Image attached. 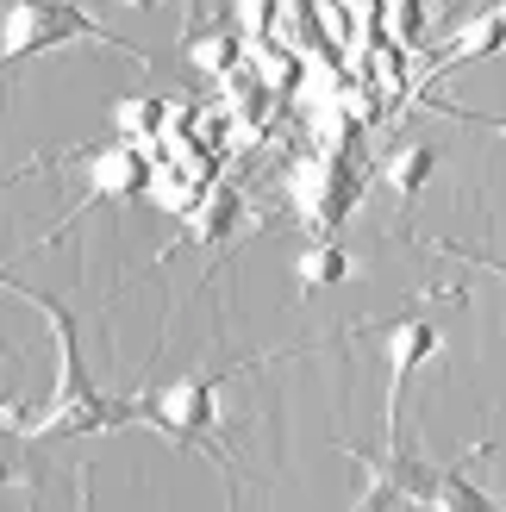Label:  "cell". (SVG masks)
Returning a JSON list of instances; mask_svg holds the SVG:
<instances>
[{
  "instance_id": "1",
  "label": "cell",
  "mask_w": 506,
  "mask_h": 512,
  "mask_svg": "<svg viewBox=\"0 0 506 512\" xmlns=\"http://www.w3.org/2000/svg\"><path fill=\"white\" fill-rule=\"evenodd\" d=\"M7 294L25 300V306H38L44 325H50V338H57V394L44 400V406H50L44 419H25V425H19L25 438H88V431L138 425V394H132V400H107V394L88 381L82 350H75V319L63 313V300H57V294H38V288H19V281H7Z\"/></svg>"
},
{
  "instance_id": "2",
  "label": "cell",
  "mask_w": 506,
  "mask_h": 512,
  "mask_svg": "<svg viewBox=\"0 0 506 512\" xmlns=\"http://www.w3.org/2000/svg\"><path fill=\"white\" fill-rule=\"evenodd\" d=\"M57 44H107L119 57H132L138 69L150 63L138 44H125L119 32H107L100 19H88L75 0H7V32H0V50L7 63H25V57H44Z\"/></svg>"
},
{
  "instance_id": "3",
  "label": "cell",
  "mask_w": 506,
  "mask_h": 512,
  "mask_svg": "<svg viewBox=\"0 0 506 512\" xmlns=\"http://www.w3.org/2000/svg\"><path fill=\"white\" fill-rule=\"evenodd\" d=\"M232 375V369H200V375H182L175 388H157V394H138V425H150V431H163L169 444H188V450H207V456H219L213 450V413H219V381Z\"/></svg>"
},
{
  "instance_id": "4",
  "label": "cell",
  "mask_w": 506,
  "mask_h": 512,
  "mask_svg": "<svg viewBox=\"0 0 506 512\" xmlns=\"http://www.w3.org/2000/svg\"><path fill=\"white\" fill-rule=\"evenodd\" d=\"M363 188H369V175L350 163V157H338V150H325V157H307V163L288 175V200H294V213L307 219L319 238H332L338 225L350 219V207L363 200Z\"/></svg>"
},
{
  "instance_id": "5",
  "label": "cell",
  "mask_w": 506,
  "mask_h": 512,
  "mask_svg": "<svg viewBox=\"0 0 506 512\" xmlns=\"http://www.w3.org/2000/svg\"><path fill=\"white\" fill-rule=\"evenodd\" d=\"M375 331H382L388 344V413H382V431L388 444H400V400H407V381L413 369L425 363V356H438V325L419 319V313H400V319H375Z\"/></svg>"
},
{
  "instance_id": "6",
  "label": "cell",
  "mask_w": 506,
  "mask_h": 512,
  "mask_svg": "<svg viewBox=\"0 0 506 512\" xmlns=\"http://www.w3.org/2000/svg\"><path fill=\"white\" fill-rule=\"evenodd\" d=\"M88 169V194H82V213L100 207V200H138L150 194V157L138 144H107V150H82L75 157Z\"/></svg>"
},
{
  "instance_id": "7",
  "label": "cell",
  "mask_w": 506,
  "mask_h": 512,
  "mask_svg": "<svg viewBox=\"0 0 506 512\" xmlns=\"http://www.w3.org/2000/svg\"><path fill=\"white\" fill-rule=\"evenodd\" d=\"M494 50H506V0H500V7H488V13L475 19L463 38H457V44L444 50V57H438V69H457V63H482V57H494ZM438 69H432V75H438Z\"/></svg>"
},
{
  "instance_id": "8",
  "label": "cell",
  "mask_w": 506,
  "mask_h": 512,
  "mask_svg": "<svg viewBox=\"0 0 506 512\" xmlns=\"http://www.w3.org/2000/svg\"><path fill=\"white\" fill-rule=\"evenodd\" d=\"M432 512H500V500L469 475V463L457 469H438V494H432Z\"/></svg>"
},
{
  "instance_id": "9",
  "label": "cell",
  "mask_w": 506,
  "mask_h": 512,
  "mask_svg": "<svg viewBox=\"0 0 506 512\" xmlns=\"http://www.w3.org/2000/svg\"><path fill=\"white\" fill-rule=\"evenodd\" d=\"M382 182H388L400 200H419V188L432 182V150H425V144H407V150H394V157L382 163Z\"/></svg>"
},
{
  "instance_id": "10",
  "label": "cell",
  "mask_w": 506,
  "mask_h": 512,
  "mask_svg": "<svg viewBox=\"0 0 506 512\" xmlns=\"http://www.w3.org/2000/svg\"><path fill=\"white\" fill-rule=\"evenodd\" d=\"M113 125L125 138H150V132H169V100H150V94H125L113 100Z\"/></svg>"
},
{
  "instance_id": "11",
  "label": "cell",
  "mask_w": 506,
  "mask_h": 512,
  "mask_svg": "<svg viewBox=\"0 0 506 512\" xmlns=\"http://www.w3.org/2000/svg\"><path fill=\"white\" fill-rule=\"evenodd\" d=\"M294 275H300V288H338V281L350 275V256L325 238V244H313V250H300V263H294Z\"/></svg>"
},
{
  "instance_id": "12",
  "label": "cell",
  "mask_w": 506,
  "mask_h": 512,
  "mask_svg": "<svg viewBox=\"0 0 506 512\" xmlns=\"http://www.w3.org/2000/svg\"><path fill=\"white\" fill-rule=\"evenodd\" d=\"M188 57H194V69H225L238 57V44H232V32H207V38L188 44Z\"/></svg>"
},
{
  "instance_id": "13",
  "label": "cell",
  "mask_w": 506,
  "mask_h": 512,
  "mask_svg": "<svg viewBox=\"0 0 506 512\" xmlns=\"http://www.w3.org/2000/svg\"><path fill=\"white\" fill-rule=\"evenodd\" d=\"M438 113H450V119H469V125H488V132H506V119H494V113H469V107H450V100H438Z\"/></svg>"
},
{
  "instance_id": "14",
  "label": "cell",
  "mask_w": 506,
  "mask_h": 512,
  "mask_svg": "<svg viewBox=\"0 0 506 512\" xmlns=\"http://www.w3.org/2000/svg\"><path fill=\"white\" fill-rule=\"evenodd\" d=\"M444 250H457V244H444ZM457 256H463V263H469L475 250H457ZM475 263H482V269H494V275H506V263H500V256H475Z\"/></svg>"
},
{
  "instance_id": "15",
  "label": "cell",
  "mask_w": 506,
  "mask_h": 512,
  "mask_svg": "<svg viewBox=\"0 0 506 512\" xmlns=\"http://www.w3.org/2000/svg\"><path fill=\"white\" fill-rule=\"evenodd\" d=\"M119 7H157V0H119Z\"/></svg>"
}]
</instances>
